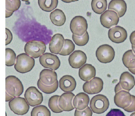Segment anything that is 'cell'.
<instances>
[{
	"instance_id": "44",
	"label": "cell",
	"mask_w": 135,
	"mask_h": 116,
	"mask_svg": "<svg viewBox=\"0 0 135 116\" xmlns=\"http://www.w3.org/2000/svg\"><path fill=\"white\" fill-rule=\"evenodd\" d=\"M130 116H135V112H133L132 113H131Z\"/></svg>"
},
{
	"instance_id": "5",
	"label": "cell",
	"mask_w": 135,
	"mask_h": 116,
	"mask_svg": "<svg viewBox=\"0 0 135 116\" xmlns=\"http://www.w3.org/2000/svg\"><path fill=\"white\" fill-rule=\"evenodd\" d=\"M8 105L11 110L17 115H24L30 109V105L25 99L20 96L15 97L10 100Z\"/></svg>"
},
{
	"instance_id": "35",
	"label": "cell",
	"mask_w": 135,
	"mask_h": 116,
	"mask_svg": "<svg viewBox=\"0 0 135 116\" xmlns=\"http://www.w3.org/2000/svg\"><path fill=\"white\" fill-rule=\"evenodd\" d=\"M105 116H126L124 113L120 109H112L108 112Z\"/></svg>"
},
{
	"instance_id": "20",
	"label": "cell",
	"mask_w": 135,
	"mask_h": 116,
	"mask_svg": "<svg viewBox=\"0 0 135 116\" xmlns=\"http://www.w3.org/2000/svg\"><path fill=\"white\" fill-rule=\"evenodd\" d=\"M96 71L95 67L90 64H85L79 70V76L84 81H89L95 77Z\"/></svg>"
},
{
	"instance_id": "24",
	"label": "cell",
	"mask_w": 135,
	"mask_h": 116,
	"mask_svg": "<svg viewBox=\"0 0 135 116\" xmlns=\"http://www.w3.org/2000/svg\"><path fill=\"white\" fill-rule=\"evenodd\" d=\"M124 65L129 69H135V54L132 50L126 51L122 56Z\"/></svg>"
},
{
	"instance_id": "38",
	"label": "cell",
	"mask_w": 135,
	"mask_h": 116,
	"mask_svg": "<svg viewBox=\"0 0 135 116\" xmlns=\"http://www.w3.org/2000/svg\"><path fill=\"white\" fill-rule=\"evenodd\" d=\"M130 41L132 45L135 46V31L131 33L130 35Z\"/></svg>"
},
{
	"instance_id": "19",
	"label": "cell",
	"mask_w": 135,
	"mask_h": 116,
	"mask_svg": "<svg viewBox=\"0 0 135 116\" xmlns=\"http://www.w3.org/2000/svg\"><path fill=\"white\" fill-rule=\"evenodd\" d=\"M119 83L123 90L129 92L135 85L134 78L129 72H124L120 75Z\"/></svg>"
},
{
	"instance_id": "25",
	"label": "cell",
	"mask_w": 135,
	"mask_h": 116,
	"mask_svg": "<svg viewBox=\"0 0 135 116\" xmlns=\"http://www.w3.org/2000/svg\"><path fill=\"white\" fill-rule=\"evenodd\" d=\"M38 4L41 9L45 12H51L57 6V0H38Z\"/></svg>"
},
{
	"instance_id": "33",
	"label": "cell",
	"mask_w": 135,
	"mask_h": 116,
	"mask_svg": "<svg viewBox=\"0 0 135 116\" xmlns=\"http://www.w3.org/2000/svg\"><path fill=\"white\" fill-rule=\"evenodd\" d=\"M72 39L76 45L78 46H83L86 45L89 41V34L86 31L82 36H76L72 34Z\"/></svg>"
},
{
	"instance_id": "28",
	"label": "cell",
	"mask_w": 135,
	"mask_h": 116,
	"mask_svg": "<svg viewBox=\"0 0 135 116\" xmlns=\"http://www.w3.org/2000/svg\"><path fill=\"white\" fill-rule=\"evenodd\" d=\"M31 116H51V112L46 106L38 105L32 109Z\"/></svg>"
},
{
	"instance_id": "27",
	"label": "cell",
	"mask_w": 135,
	"mask_h": 116,
	"mask_svg": "<svg viewBox=\"0 0 135 116\" xmlns=\"http://www.w3.org/2000/svg\"><path fill=\"white\" fill-rule=\"evenodd\" d=\"M38 88L43 92L46 94H51L55 92L59 86V82L57 80L54 84L50 85H46L42 83L40 79L38 80L37 82Z\"/></svg>"
},
{
	"instance_id": "8",
	"label": "cell",
	"mask_w": 135,
	"mask_h": 116,
	"mask_svg": "<svg viewBox=\"0 0 135 116\" xmlns=\"http://www.w3.org/2000/svg\"><path fill=\"white\" fill-rule=\"evenodd\" d=\"M24 97L29 105L35 107L42 103L43 100L42 93L35 86H30L25 91Z\"/></svg>"
},
{
	"instance_id": "22",
	"label": "cell",
	"mask_w": 135,
	"mask_h": 116,
	"mask_svg": "<svg viewBox=\"0 0 135 116\" xmlns=\"http://www.w3.org/2000/svg\"><path fill=\"white\" fill-rule=\"evenodd\" d=\"M108 10L115 12L119 17H122L127 11V4L123 0H112L108 5Z\"/></svg>"
},
{
	"instance_id": "30",
	"label": "cell",
	"mask_w": 135,
	"mask_h": 116,
	"mask_svg": "<svg viewBox=\"0 0 135 116\" xmlns=\"http://www.w3.org/2000/svg\"><path fill=\"white\" fill-rule=\"evenodd\" d=\"M60 96L57 95H54L52 96L49 100L48 105L49 108L54 113H61L63 111L61 109L59 106L58 101Z\"/></svg>"
},
{
	"instance_id": "45",
	"label": "cell",
	"mask_w": 135,
	"mask_h": 116,
	"mask_svg": "<svg viewBox=\"0 0 135 116\" xmlns=\"http://www.w3.org/2000/svg\"><path fill=\"white\" fill-rule=\"evenodd\" d=\"M5 115H6V116H7V114H6V113H5Z\"/></svg>"
},
{
	"instance_id": "3",
	"label": "cell",
	"mask_w": 135,
	"mask_h": 116,
	"mask_svg": "<svg viewBox=\"0 0 135 116\" xmlns=\"http://www.w3.org/2000/svg\"><path fill=\"white\" fill-rule=\"evenodd\" d=\"M46 49L44 42L35 40L28 41L24 46L25 53L34 59L38 58L43 55Z\"/></svg>"
},
{
	"instance_id": "12",
	"label": "cell",
	"mask_w": 135,
	"mask_h": 116,
	"mask_svg": "<svg viewBox=\"0 0 135 116\" xmlns=\"http://www.w3.org/2000/svg\"><path fill=\"white\" fill-rule=\"evenodd\" d=\"M108 37L112 42L120 43L127 39V32L123 27L115 26L110 28L108 31Z\"/></svg>"
},
{
	"instance_id": "29",
	"label": "cell",
	"mask_w": 135,
	"mask_h": 116,
	"mask_svg": "<svg viewBox=\"0 0 135 116\" xmlns=\"http://www.w3.org/2000/svg\"><path fill=\"white\" fill-rule=\"evenodd\" d=\"M74 49L75 45L74 44L73 42L69 39H65L64 40L62 49L59 54L63 56L68 55L74 51Z\"/></svg>"
},
{
	"instance_id": "11",
	"label": "cell",
	"mask_w": 135,
	"mask_h": 116,
	"mask_svg": "<svg viewBox=\"0 0 135 116\" xmlns=\"http://www.w3.org/2000/svg\"><path fill=\"white\" fill-rule=\"evenodd\" d=\"M100 22L101 25L107 28L115 26L119 21L118 14L111 10L105 11L100 16Z\"/></svg>"
},
{
	"instance_id": "10",
	"label": "cell",
	"mask_w": 135,
	"mask_h": 116,
	"mask_svg": "<svg viewBox=\"0 0 135 116\" xmlns=\"http://www.w3.org/2000/svg\"><path fill=\"white\" fill-rule=\"evenodd\" d=\"M103 87L102 80L98 77H94L89 81L85 82L82 86L84 92L89 94H94L100 92Z\"/></svg>"
},
{
	"instance_id": "41",
	"label": "cell",
	"mask_w": 135,
	"mask_h": 116,
	"mask_svg": "<svg viewBox=\"0 0 135 116\" xmlns=\"http://www.w3.org/2000/svg\"><path fill=\"white\" fill-rule=\"evenodd\" d=\"M13 13H12V12H10L5 11V17H6V18L9 17H10L12 15Z\"/></svg>"
},
{
	"instance_id": "2",
	"label": "cell",
	"mask_w": 135,
	"mask_h": 116,
	"mask_svg": "<svg viewBox=\"0 0 135 116\" xmlns=\"http://www.w3.org/2000/svg\"><path fill=\"white\" fill-rule=\"evenodd\" d=\"M5 92L14 98L22 95L24 87L21 80L14 75H8L5 79Z\"/></svg>"
},
{
	"instance_id": "13",
	"label": "cell",
	"mask_w": 135,
	"mask_h": 116,
	"mask_svg": "<svg viewBox=\"0 0 135 116\" xmlns=\"http://www.w3.org/2000/svg\"><path fill=\"white\" fill-rule=\"evenodd\" d=\"M87 57L86 54L82 51L76 50L74 51L69 57L70 65L74 69L80 68L85 64Z\"/></svg>"
},
{
	"instance_id": "34",
	"label": "cell",
	"mask_w": 135,
	"mask_h": 116,
	"mask_svg": "<svg viewBox=\"0 0 135 116\" xmlns=\"http://www.w3.org/2000/svg\"><path fill=\"white\" fill-rule=\"evenodd\" d=\"M92 111L90 107H87L83 110H75L74 112V116H92Z\"/></svg>"
},
{
	"instance_id": "37",
	"label": "cell",
	"mask_w": 135,
	"mask_h": 116,
	"mask_svg": "<svg viewBox=\"0 0 135 116\" xmlns=\"http://www.w3.org/2000/svg\"><path fill=\"white\" fill-rule=\"evenodd\" d=\"M5 33H6V40H5V45L9 44L12 41L13 39V34L11 31L7 28H5Z\"/></svg>"
},
{
	"instance_id": "18",
	"label": "cell",
	"mask_w": 135,
	"mask_h": 116,
	"mask_svg": "<svg viewBox=\"0 0 135 116\" xmlns=\"http://www.w3.org/2000/svg\"><path fill=\"white\" fill-rule=\"evenodd\" d=\"M59 83L60 88L65 92H71L74 91L76 85L75 79L69 75L63 76Z\"/></svg>"
},
{
	"instance_id": "4",
	"label": "cell",
	"mask_w": 135,
	"mask_h": 116,
	"mask_svg": "<svg viewBox=\"0 0 135 116\" xmlns=\"http://www.w3.org/2000/svg\"><path fill=\"white\" fill-rule=\"evenodd\" d=\"M109 107L108 99L104 95L97 94L91 99L90 108L92 112L101 114L106 111Z\"/></svg>"
},
{
	"instance_id": "9",
	"label": "cell",
	"mask_w": 135,
	"mask_h": 116,
	"mask_svg": "<svg viewBox=\"0 0 135 116\" xmlns=\"http://www.w3.org/2000/svg\"><path fill=\"white\" fill-rule=\"evenodd\" d=\"M39 62L43 67L53 71L58 69L61 64L59 57L50 53H45L42 55L40 57Z\"/></svg>"
},
{
	"instance_id": "23",
	"label": "cell",
	"mask_w": 135,
	"mask_h": 116,
	"mask_svg": "<svg viewBox=\"0 0 135 116\" xmlns=\"http://www.w3.org/2000/svg\"><path fill=\"white\" fill-rule=\"evenodd\" d=\"M50 18L52 23L58 26H62L66 21V17L64 12L60 9L53 11L50 15Z\"/></svg>"
},
{
	"instance_id": "16",
	"label": "cell",
	"mask_w": 135,
	"mask_h": 116,
	"mask_svg": "<svg viewBox=\"0 0 135 116\" xmlns=\"http://www.w3.org/2000/svg\"><path fill=\"white\" fill-rule=\"evenodd\" d=\"M64 38L63 36L59 33L54 35L49 43V50L51 53L59 54L63 46Z\"/></svg>"
},
{
	"instance_id": "1",
	"label": "cell",
	"mask_w": 135,
	"mask_h": 116,
	"mask_svg": "<svg viewBox=\"0 0 135 116\" xmlns=\"http://www.w3.org/2000/svg\"><path fill=\"white\" fill-rule=\"evenodd\" d=\"M35 65L34 59L26 54L21 53L18 55L14 64L15 70L21 73H25L31 71Z\"/></svg>"
},
{
	"instance_id": "6",
	"label": "cell",
	"mask_w": 135,
	"mask_h": 116,
	"mask_svg": "<svg viewBox=\"0 0 135 116\" xmlns=\"http://www.w3.org/2000/svg\"><path fill=\"white\" fill-rule=\"evenodd\" d=\"M98 60L103 63L112 62L115 56L113 48L108 44H103L98 47L95 52Z\"/></svg>"
},
{
	"instance_id": "21",
	"label": "cell",
	"mask_w": 135,
	"mask_h": 116,
	"mask_svg": "<svg viewBox=\"0 0 135 116\" xmlns=\"http://www.w3.org/2000/svg\"><path fill=\"white\" fill-rule=\"evenodd\" d=\"M90 98L88 94L80 92L74 96L73 100V105L78 110H83L88 107Z\"/></svg>"
},
{
	"instance_id": "15",
	"label": "cell",
	"mask_w": 135,
	"mask_h": 116,
	"mask_svg": "<svg viewBox=\"0 0 135 116\" xmlns=\"http://www.w3.org/2000/svg\"><path fill=\"white\" fill-rule=\"evenodd\" d=\"M75 95L72 92H65L60 96L58 104L63 111H70L74 109L73 100Z\"/></svg>"
},
{
	"instance_id": "7",
	"label": "cell",
	"mask_w": 135,
	"mask_h": 116,
	"mask_svg": "<svg viewBox=\"0 0 135 116\" xmlns=\"http://www.w3.org/2000/svg\"><path fill=\"white\" fill-rule=\"evenodd\" d=\"M70 28L73 34L82 36L86 32L88 28L86 20L82 16H76L71 20Z\"/></svg>"
},
{
	"instance_id": "39",
	"label": "cell",
	"mask_w": 135,
	"mask_h": 116,
	"mask_svg": "<svg viewBox=\"0 0 135 116\" xmlns=\"http://www.w3.org/2000/svg\"><path fill=\"white\" fill-rule=\"evenodd\" d=\"M121 90H123L122 89V88L121 86H120V83H118L115 85V88H114V92H115V93H117V92H119V91H121Z\"/></svg>"
},
{
	"instance_id": "17",
	"label": "cell",
	"mask_w": 135,
	"mask_h": 116,
	"mask_svg": "<svg viewBox=\"0 0 135 116\" xmlns=\"http://www.w3.org/2000/svg\"><path fill=\"white\" fill-rule=\"evenodd\" d=\"M40 80L42 83L46 85L54 84L57 80L56 73L51 69H43L40 73Z\"/></svg>"
},
{
	"instance_id": "14",
	"label": "cell",
	"mask_w": 135,
	"mask_h": 116,
	"mask_svg": "<svg viewBox=\"0 0 135 116\" xmlns=\"http://www.w3.org/2000/svg\"><path fill=\"white\" fill-rule=\"evenodd\" d=\"M132 101V95L128 91L121 90L115 93L114 102L118 107L122 109L127 108Z\"/></svg>"
},
{
	"instance_id": "26",
	"label": "cell",
	"mask_w": 135,
	"mask_h": 116,
	"mask_svg": "<svg viewBox=\"0 0 135 116\" xmlns=\"http://www.w3.org/2000/svg\"><path fill=\"white\" fill-rule=\"evenodd\" d=\"M91 7L94 12L97 14H102L107 9V1L106 0H92Z\"/></svg>"
},
{
	"instance_id": "32",
	"label": "cell",
	"mask_w": 135,
	"mask_h": 116,
	"mask_svg": "<svg viewBox=\"0 0 135 116\" xmlns=\"http://www.w3.org/2000/svg\"><path fill=\"white\" fill-rule=\"evenodd\" d=\"M21 4L20 0H6L5 1V11L14 13L19 9Z\"/></svg>"
},
{
	"instance_id": "31",
	"label": "cell",
	"mask_w": 135,
	"mask_h": 116,
	"mask_svg": "<svg viewBox=\"0 0 135 116\" xmlns=\"http://www.w3.org/2000/svg\"><path fill=\"white\" fill-rule=\"evenodd\" d=\"M16 55L15 52L10 48L5 49V65L7 66H12L15 64Z\"/></svg>"
},
{
	"instance_id": "40",
	"label": "cell",
	"mask_w": 135,
	"mask_h": 116,
	"mask_svg": "<svg viewBox=\"0 0 135 116\" xmlns=\"http://www.w3.org/2000/svg\"><path fill=\"white\" fill-rule=\"evenodd\" d=\"M14 97L11 96V95L8 94L7 92H5V101L8 102L11 100L12 99H13Z\"/></svg>"
},
{
	"instance_id": "36",
	"label": "cell",
	"mask_w": 135,
	"mask_h": 116,
	"mask_svg": "<svg viewBox=\"0 0 135 116\" xmlns=\"http://www.w3.org/2000/svg\"><path fill=\"white\" fill-rule=\"evenodd\" d=\"M124 111L128 112H132L135 111V96L132 95V101L130 104L126 108L124 109Z\"/></svg>"
},
{
	"instance_id": "42",
	"label": "cell",
	"mask_w": 135,
	"mask_h": 116,
	"mask_svg": "<svg viewBox=\"0 0 135 116\" xmlns=\"http://www.w3.org/2000/svg\"><path fill=\"white\" fill-rule=\"evenodd\" d=\"M129 71L133 74H135V69H129Z\"/></svg>"
},
{
	"instance_id": "43",
	"label": "cell",
	"mask_w": 135,
	"mask_h": 116,
	"mask_svg": "<svg viewBox=\"0 0 135 116\" xmlns=\"http://www.w3.org/2000/svg\"><path fill=\"white\" fill-rule=\"evenodd\" d=\"M132 51H133V53L135 54V46L132 45Z\"/></svg>"
}]
</instances>
